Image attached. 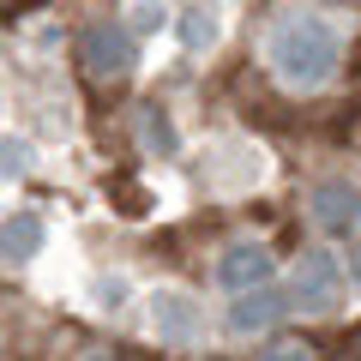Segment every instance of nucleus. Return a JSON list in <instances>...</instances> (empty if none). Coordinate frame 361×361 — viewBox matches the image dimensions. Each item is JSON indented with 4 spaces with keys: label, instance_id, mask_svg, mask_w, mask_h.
<instances>
[{
    "label": "nucleus",
    "instance_id": "obj_1",
    "mask_svg": "<svg viewBox=\"0 0 361 361\" xmlns=\"http://www.w3.org/2000/svg\"><path fill=\"white\" fill-rule=\"evenodd\" d=\"M265 66L289 90H319L343 66V30L331 18H319V13H289L265 37Z\"/></svg>",
    "mask_w": 361,
    "mask_h": 361
},
{
    "label": "nucleus",
    "instance_id": "obj_2",
    "mask_svg": "<svg viewBox=\"0 0 361 361\" xmlns=\"http://www.w3.org/2000/svg\"><path fill=\"white\" fill-rule=\"evenodd\" d=\"M343 283H349V271H343V259H337L331 247H313V253H301L295 277H289V313L331 319V313L343 307Z\"/></svg>",
    "mask_w": 361,
    "mask_h": 361
},
{
    "label": "nucleus",
    "instance_id": "obj_3",
    "mask_svg": "<svg viewBox=\"0 0 361 361\" xmlns=\"http://www.w3.org/2000/svg\"><path fill=\"white\" fill-rule=\"evenodd\" d=\"M73 54H78V73L90 78H127L133 73V30L127 25H85L73 37Z\"/></svg>",
    "mask_w": 361,
    "mask_h": 361
},
{
    "label": "nucleus",
    "instance_id": "obj_4",
    "mask_svg": "<svg viewBox=\"0 0 361 361\" xmlns=\"http://www.w3.org/2000/svg\"><path fill=\"white\" fill-rule=\"evenodd\" d=\"M211 277H217L223 295L265 289V283H271V247H265V241H253V235H241V241H229L217 259H211Z\"/></svg>",
    "mask_w": 361,
    "mask_h": 361
},
{
    "label": "nucleus",
    "instance_id": "obj_5",
    "mask_svg": "<svg viewBox=\"0 0 361 361\" xmlns=\"http://www.w3.org/2000/svg\"><path fill=\"white\" fill-rule=\"evenodd\" d=\"M151 331H157V343L187 349V343L205 337V313H199V301L187 289H157L151 295Z\"/></svg>",
    "mask_w": 361,
    "mask_h": 361
},
{
    "label": "nucleus",
    "instance_id": "obj_6",
    "mask_svg": "<svg viewBox=\"0 0 361 361\" xmlns=\"http://www.w3.org/2000/svg\"><path fill=\"white\" fill-rule=\"evenodd\" d=\"M307 217L319 223L325 235H343L361 223V187H349V180H319L307 193Z\"/></svg>",
    "mask_w": 361,
    "mask_h": 361
},
{
    "label": "nucleus",
    "instance_id": "obj_7",
    "mask_svg": "<svg viewBox=\"0 0 361 361\" xmlns=\"http://www.w3.org/2000/svg\"><path fill=\"white\" fill-rule=\"evenodd\" d=\"M289 313V295H271V283L265 289H247V295H235V307H229V337H253V331H265V325H277Z\"/></svg>",
    "mask_w": 361,
    "mask_h": 361
},
{
    "label": "nucleus",
    "instance_id": "obj_8",
    "mask_svg": "<svg viewBox=\"0 0 361 361\" xmlns=\"http://www.w3.org/2000/svg\"><path fill=\"white\" fill-rule=\"evenodd\" d=\"M42 217L37 211H13V217L0 223V259L6 265H25V259H37V247H42Z\"/></svg>",
    "mask_w": 361,
    "mask_h": 361
},
{
    "label": "nucleus",
    "instance_id": "obj_9",
    "mask_svg": "<svg viewBox=\"0 0 361 361\" xmlns=\"http://www.w3.org/2000/svg\"><path fill=\"white\" fill-rule=\"evenodd\" d=\"M139 139L151 145V157H169V151H175V127L163 121V109H151V103L139 109Z\"/></svg>",
    "mask_w": 361,
    "mask_h": 361
},
{
    "label": "nucleus",
    "instance_id": "obj_10",
    "mask_svg": "<svg viewBox=\"0 0 361 361\" xmlns=\"http://www.w3.org/2000/svg\"><path fill=\"white\" fill-rule=\"evenodd\" d=\"M37 151H30L25 133H0V175H30Z\"/></svg>",
    "mask_w": 361,
    "mask_h": 361
},
{
    "label": "nucleus",
    "instance_id": "obj_11",
    "mask_svg": "<svg viewBox=\"0 0 361 361\" xmlns=\"http://www.w3.org/2000/svg\"><path fill=\"white\" fill-rule=\"evenodd\" d=\"M180 42H187V49H211V42H217V25H211L205 6H187V18H180Z\"/></svg>",
    "mask_w": 361,
    "mask_h": 361
},
{
    "label": "nucleus",
    "instance_id": "obj_12",
    "mask_svg": "<svg viewBox=\"0 0 361 361\" xmlns=\"http://www.w3.org/2000/svg\"><path fill=\"white\" fill-rule=\"evenodd\" d=\"M259 361H319V355H313V343H301V337H277V343H265Z\"/></svg>",
    "mask_w": 361,
    "mask_h": 361
},
{
    "label": "nucleus",
    "instance_id": "obj_13",
    "mask_svg": "<svg viewBox=\"0 0 361 361\" xmlns=\"http://www.w3.org/2000/svg\"><path fill=\"white\" fill-rule=\"evenodd\" d=\"M343 265H349V283L361 289V235H355V241H349V259H343Z\"/></svg>",
    "mask_w": 361,
    "mask_h": 361
},
{
    "label": "nucleus",
    "instance_id": "obj_14",
    "mask_svg": "<svg viewBox=\"0 0 361 361\" xmlns=\"http://www.w3.org/2000/svg\"><path fill=\"white\" fill-rule=\"evenodd\" d=\"M90 361H109V355H90Z\"/></svg>",
    "mask_w": 361,
    "mask_h": 361
}]
</instances>
